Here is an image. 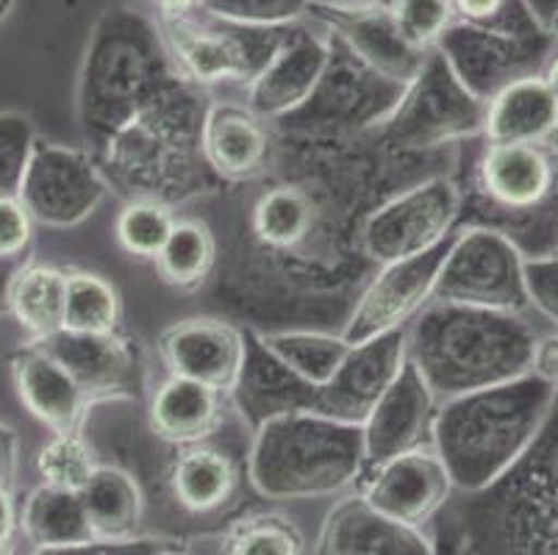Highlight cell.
Returning a JSON list of instances; mask_svg holds the SVG:
<instances>
[{"instance_id": "47", "label": "cell", "mask_w": 558, "mask_h": 555, "mask_svg": "<svg viewBox=\"0 0 558 555\" xmlns=\"http://www.w3.org/2000/svg\"><path fill=\"white\" fill-rule=\"evenodd\" d=\"M25 555H109V544L104 542L43 544V547H32Z\"/></svg>"}, {"instance_id": "3", "label": "cell", "mask_w": 558, "mask_h": 555, "mask_svg": "<svg viewBox=\"0 0 558 555\" xmlns=\"http://www.w3.org/2000/svg\"><path fill=\"white\" fill-rule=\"evenodd\" d=\"M175 79L159 23L140 9H106L89 34L78 75V120L86 142L109 147Z\"/></svg>"}, {"instance_id": "2", "label": "cell", "mask_w": 558, "mask_h": 555, "mask_svg": "<svg viewBox=\"0 0 558 555\" xmlns=\"http://www.w3.org/2000/svg\"><path fill=\"white\" fill-rule=\"evenodd\" d=\"M558 389L527 373L489 389L439 400L430 447L456 488L484 492L504 481L542 434Z\"/></svg>"}, {"instance_id": "26", "label": "cell", "mask_w": 558, "mask_h": 555, "mask_svg": "<svg viewBox=\"0 0 558 555\" xmlns=\"http://www.w3.org/2000/svg\"><path fill=\"white\" fill-rule=\"evenodd\" d=\"M89 528L104 544H125L142 526V488L131 472L98 464L89 483L78 492Z\"/></svg>"}, {"instance_id": "20", "label": "cell", "mask_w": 558, "mask_h": 555, "mask_svg": "<svg viewBox=\"0 0 558 555\" xmlns=\"http://www.w3.org/2000/svg\"><path fill=\"white\" fill-rule=\"evenodd\" d=\"M484 195L509 212H534L558 190V156L550 145L486 142L478 161Z\"/></svg>"}, {"instance_id": "35", "label": "cell", "mask_w": 558, "mask_h": 555, "mask_svg": "<svg viewBox=\"0 0 558 555\" xmlns=\"http://www.w3.org/2000/svg\"><path fill=\"white\" fill-rule=\"evenodd\" d=\"M175 226V214L167 203L156 197H140V201L125 203L120 217H117V242L129 256L142 262H156Z\"/></svg>"}, {"instance_id": "37", "label": "cell", "mask_w": 558, "mask_h": 555, "mask_svg": "<svg viewBox=\"0 0 558 555\" xmlns=\"http://www.w3.org/2000/svg\"><path fill=\"white\" fill-rule=\"evenodd\" d=\"M314 0H206L203 14L242 28H289L306 23Z\"/></svg>"}, {"instance_id": "29", "label": "cell", "mask_w": 558, "mask_h": 555, "mask_svg": "<svg viewBox=\"0 0 558 555\" xmlns=\"http://www.w3.org/2000/svg\"><path fill=\"white\" fill-rule=\"evenodd\" d=\"M68 269L37 264L34 258L20 267L9 292V317L28 334V342H43L64 325Z\"/></svg>"}, {"instance_id": "30", "label": "cell", "mask_w": 558, "mask_h": 555, "mask_svg": "<svg viewBox=\"0 0 558 555\" xmlns=\"http://www.w3.org/2000/svg\"><path fill=\"white\" fill-rule=\"evenodd\" d=\"M20 531L32 547L98 542L75 492L39 486L20 508Z\"/></svg>"}, {"instance_id": "39", "label": "cell", "mask_w": 558, "mask_h": 555, "mask_svg": "<svg viewBox=\"0 0 558 555\" xmlns=\"http://www.w3.org/2000/svg\"><path fill=\"white\" fill-rule=\"evenodd\" d=\"M395 20L411 45L420 50H434L445 31L456 23V9L450 0H387Z\"/></svg>"}, {"instance_id": "36", "label": "cell", "mask_w": 558, "mask_h": 555, "mask_svg": "<svg viewBox=\"0 0 558 555\" xmlns=\"http://www.w3.org/2000/svg\"><path fill=\"white\" fill-rule=\"evenodd\" d=\"M220 555H303V536L281 514H258L228 533Z\"/></svg>"}, {"instance_id": "18", "label": "cell", "mask_w": 558, "mask_h": 555, "mask_svg": "<svg viewBox=\"0 0 558 555\" xmlns=\"http://www.w3.org/2000/svg\"><path fill=\"white\" fill-rule=\"evenodd\" d=\"M527 461L514 503L517 555H558V397Z\"/></svg>"}, {"instance_id": "12", "label": "cell", "mask_w": 558, "mask_h": 555, "mask_svg": "<svg viewBox=\"0 0 558 555\" xmlns=\"http://www.w3.org/2000/svg\"><path fill=\"white\" fill-rule=\"evenodd\" d=\"M450 242H453V237L430 248V251L420 253V256L380 264L378 275L364 289L362 298L356 300V309L344 323V339L350 345L369 342L375 336L405 328L411 319L417 317L434 300L436 275L442 269Z\"/></svg>"}, {"instance_id": "25", "label": "cell", "mask_w": 558, "mask_h": 555, "mask_svg": "<svg viewBox=\"0 0 558 555\" xmlns=\"http://www.w3.org/2000/svg\"><path fill=\"white\" fill-rule=\"evenodd\" d=\"M222 397L226 395L211 386L181 375H167L165 384L150 395V431L167 445H203L220 427Z\"/></svg>"}, {"instance_id": "24", "label": "cell", "mask_w": 558, "mask_h": 555, "mask_svg": "<svg viewBox=\"0 0 558 555\" xmlns=\"http://www.w3.org/2000/svg\"><path fill=\"white\" fill-rule=\"evenodd\" d=\"M486 142H525L550 145L558 136V100L542 73L511 81L486 100Z\"/></svg>"}, {"instance_id": "6", "label": "cell", "mask_w": 558, "mask_h": 555, "mask_svg": "<svg viewBox=\"0 0 558 555\" xmlns=\"http://www.w3.org/2000/svg\"><path fill=\"white\" fill-rule=\"evenodd\" d=\"M525 253L511 237L492 228L453 233L434 300L489 312H534L525 281Z\"/></svg>"}, {"instance_id": "14", "label": "cell", "mask_w": 558, "mask_h": 555, "mask_svg": "<svg viewBox=\"0 0 558 555\" xmlns=\"http://www.w3.org/2000/svg\"><path fill=\"white\" fill-rule=\"evenodd\" d=\"M409 359V336L405 328L375 336L369 342L353 345L339 373L326 386L312 389L303 411H314L344 425H364L369 411L389 389L400 366Z\"/></svg>"}, {"instance_id": "9", "label": "cell", "mask_w": 558, "mask_h": 555, "mask_svg": "<svg viewBox=\"0 0 558 555\" xmlns=\"http://www.w3.org/2000/svg\"><path fill=\"white\" fill-rule=\"evenodd\" d=\"M436 50L448 59L461 84L481 104L509 86L511 81L536 75L553 56V37L547 31L520 34V31L481 28L456 20Z\"/></svg>"}, {"instance_id": "33", "label": "cell", "mask_w": 558, "mask_h": 555, "mask_svg": "<svg viewBox=\"0 0 558 555\" xmlns=\"http://www.w3.org/2000/svg\"><path fill=\"white\" fill-rule=\"evenodd\" d=\"M314 226V203L301 186H276L264 192L253 208V233L267 248H295L312 233Z\"/></svg>"}, {"instance_id": "16", "label": "cell", "mask_w": 558, "mask_h": 555, "mask_svg": "<svg viewBox=\"0 0 558 555\" xmlns=\"http://www.w3.org/2000/svg\"><path fill=\"white\" fill-rule=\"evenodd\" d=\"M453 488V478L439 453L425 445L375 464L362 495L380 514L403 526L423 528L448 503Z\"/></svg>"}, {"instance_id": "5", "label": "cell", "mask_w": 558, "mask_h": 555, "mask_svg": "<svg viewBox=\"0 0 558 555\" xmlns=\"http://www.w3.org/2000/svg\"><path fill=\"white\" fill-rule=\"evenodd\" d=\"M486 104L461 84L439 50H430L395 104L378 117L380 134L400 150H428L484 134Z\"/></svg>"}, {"instance_id": "22", "label": "cell", "mask_w": 558, "mask_h": 555, "mask_svg": "<svg viewBox=\"0 0 558 555\" xmlns=\"http://www.w3.org/2000/svg\"><path fill=\"white\" fill-rule=\"evenodd\" d=\"M45 350L75 378L84 395L95 403L123 400L136 391V361L120 334H59L43 339Z\"/></svg>"}, {"instance_id": "23", "label": "cell", "mask_w": 558, "mask_h": 555, "mask_svg": "<svg viewBox=\"0 0 558 555\" xmlns=\"http://www.w3.org/2000/svg\"><path fill=\"white\" fill-rule=\"evenodd\" d=\"M203 161L226 181L258 176L270 156V134L262 117L245 104L217 100L201 117L197 131Z\"/></svg>"}, {"instance_id": "50", "label": "cell", "mask_w": 558, "mask_h": 555, "mask_svg": "<svg viewBox=\"0 0 558 555\" xmlns=\"http://www.w3.org/2000/svg\"><path fill=\"white\" fill-rule=\"evenodd\" d=\"M14 7H17V0H0V25L7 23L9 17H12Z\"/></svg>"}, {"instance_id": "4", "label": "cell", "mask_w": 558, "mask_h": 555, "mask_svg": "<svg viewBox=\"0 0 558 555\" xmlns=\"http://www.w3.org/2000/svg\"><path fill=\"white\" fill-rule=\"evenodd\" d=\"M367 467L359 425L314 411L264 417L247 458L253 488L270 500H317L350 488Z\"/></svg>"}, {"instance_id": "41", "label": "cell", "mask_w": 558, "mask_h": 555, "mask_svg": "<svg viewBox=\"0 0 558 555\" xmlns=\"http://www.w3.org/2000/svg\"><path fill=\"white\" fill-rule=\"evenodd\" d=\"M525 281L534 312L558 328V251L525 258Z\"/></svg>"}, {"instance_id": "21", "label": "cell", "mask_w": 558, "mask_h": 555, "mask_svg": "<svg viewBox=\"0 0 558 555\" xmlns=\"http://www.w3.org/2000/svg\"><path fill=\"white\" fill-rule=\"evenodd\" d=\"M12 381L20 403L50 434L81 431L93 400L84 395L73 375L43 345L25 342L12 355Z\"/></svg>"}, {"instance_id": "48", "label": "cell", "mask_w": 558, "mask_h": 555, "mask_svg": "<svg viewBox=\"0 0 558 555\" xmlns=\"http://www.w3.org/2000/svg\"><path fill=\"white\" fill-rule=\"evenodd\" d=\"M28 258H0V317H7L9 314V292H12L14 275L20 273V267H23Z\"/></svg>"}, {"instance_id": "52", "label": "cell", "mask_w": 558, "mask_h": 555, "mask_svg": "<svg viewBox=\"0 0 558 555\" xmlns=\"http://www.w3.org/2000/svg\"><path fill=\"white\" fill-rule=\"evenodd\" d=\"M0 555H12V550H9V544H0Z\"/></svg>"}, {"instance_id": "46", "label": "cell", "mask_w": 558, "mask_h": 555, "mask_svg": "<svg viewBox=\"0 0 558 555\" xmlns=\"http://www.w3.org/2000/svg\"><path fill=\"white\" fill-rule=\"evenodd\" d=\"M17 526H20V511H17V503H14L12 497V488L0 486V544L12 542Z\"/></svg>"}, {"instance_id": "32", "label": "cell", "mask_w": 558, "mask_h": 555, "mask_svg": "<svg viewBox=\"0 0 558 555\" xmlns=\"http://www.w3.org/2000/svg\"><path fill=\"white\" fill-rule=\"evenodd\" d=\"M123 300L114 283L89 269H68L62 330L73 334H117Z\"/></svg>"}, {"instance_id": "34", "label": "cell", "mask_w": 558, "mask_h": 555, "mask_svg": "<svg viewBox=\"0 0 558 555\" xmlns=\"http://www.w3.org/2000/svg\"><path fill=\"white\" fill-rule=\"evenodd\" d=\"M95 470H98V458L81 431L53 434L37 453V475L43 486L78 495Z\"/></svg>"}, {"instance_id": "19", "label": "cell", "mask_w": 558, "mask_h": 555, "mask_svg": "<svg viewBox=\"0 0 558 555\" xmlns=\"http://www.w3.org/2000/svg\"><path fill=\"white\" fill-rule=\"evenodd\" d=\"M314 555H434L423 528L380 514L362 492L333 503L317 533Z\"/></svg>"}, {"instance_id": "40", "label": "cell", "mask_w": 558, "mask_h": 555, "mask_svg": "<svg viewBox=\"0 0 558 555\" xmlns=\"http://www.w3.org/2000/svg\"><path fill=\"white\" fill-rule=\"evenodd\" d=\"M459 23L481 25V28L520 31V34H536L547 31L539 20L531 14L525 0H450Z\"/></svg>"}, {"instance_id": "31", "label": "cell", "mask_w": 558, "mask_h": 555, "mask_svg": "<svg viewBox=\"0 0 558 555\" xmlns=\"http://www.w3.org/2000/svg\"><path fill=\"white\" fill-rule=\"evenodd\" d=\"M215 258L217 242L206 222L175 220L159 258H156V269L167 287L192 292L209 278Z\"/></svg>"}, {"instance_id": "11", "label": "cell", "mask_w": 558, "mask_h": 555, "mask_svg": "<svg viewBox=\"0 0 558 555\" xmlns=\"http://www.w3.org/2000/svg\"><path fill=\"white\" fill-rule=\"evenodd\" d=\"M308 17L339 39L369 73L400 89L423 70L430 53L405 39L387 0H314Z\"/></svg>"}, {"instance_id": "7", "label": "cell", "mask_w": 558, "mask_h": 555, "mask_svg": "<svg viewBox=\"0 0 558 555\" xmlns=\"http://www.w3.org/2000/svg\"><path fill=\"white\" fill-rule=\"evenodd\" d=\"M203 17L156 20L172 70L192 86L251 84L287 34V28H242Z\"/></svg>"}, {"instance_id": "54", "label": "cell", "mask_w": 558, "mask_h": 555, "mask_svg": "<svg viewBox=\"0 0 558 555\" xmlns=\"http://www.w3.org/2000/svg\"><path fill=\"white\" fill-rule=\"evenodd\" d=\"M136 3H150V0H136Z\"/></svg>"}, {"instance_id": "49", "label": "cell", "mask_w": 558, "mask_h": 555, "mask_svg": "<svg viewBox=\"0 0 558 555\" xmlns=\"http://www.w3.org/2000/svg\"><path fill=\"white\" fill-rule=\"evenodd\" d=\"M542 79H545L547 89H550L558 100V53L550 56V61H547L545 70H542Z\"/></svg>"}, {"instance_id": "42", "label": "cell", "mask_w": 558, "mask_h": 555, "mask_svg": "<svg viewBox=\"0 0 558 555\" xmlns=\"http://www.w3.org/2000/svg\"><path fill=\"white\" fill-rule=\"evenodd\" d=\"M34 226L37 222L20 197H0V258H28Z\"/></svg>"}, {"instance_id": "8", "label": "cell", "mask_w": 558, "mask_h": 555, "mask_svg": "<svg viewBox=\"0 0 558 555\" xmlns=\"http://www.w3.org/2000/svg\"><path fill=\"white\" fill-rule=\"evenodd\" d=\"M461 192L450 178L434 176L380 203L362 228L364 253L375 264L420 256L453 237Z\"/></svg>"}, {"instance_id": "27", "label": "cell", "mask_w": 558, "mask_h": 555, "mask_svg": "<svg viewBox=\"0 0 558 555\" xmlns=\"http://www.w3.org/2000/svg\"><path fill=\"white\" fill-rule=\"evenodd\" d=\"M240 486V470L222 450L203 445L181 447L170 467V492L192 514L220 511Z\"/></svg>"}, {"instance_id": "10", "label": "cell", "mask_w": 558, "mask_h": 555, "mask_svg": "<svg viewBox=\"0 0 558 555\" xmlns=\"http://www.w3.org/2000/svg\"><path fill=\"white\" fill-rule=\"evenodd\" d=\"M109 195V181L89 150L37 142L25 170L20 201L37 226L75 228L86 222Z\"/></svg>"}, {"instance_id": "1", "label": "cell", "mask_w": 558, "mask_h": 555, "mask_svg": "<svg viewBox=\"0 0 558 555\" xmlns=\"http://www.w3.org/2000/svg\"><path fill=\"white\" fill-rule=\"evenodd\" d=\"M536 312H489L430 300L405 325L409 361L436 400L489 389L531 373V348L545 325Z\"/></svg>"}, {"instance_id": "51", "label": "cell", "mask_w": 558, "mask_h": 555, "mask_svg": "<svg viewBox=\"0 0 558 555\" xmlns=\"http://www.w3.org/2000/svg\"><path fill=\"white\" fill-rule=\"evenodd\" d=\"M547 34H550L553 43L558 45V12L553 14V20H550V23H547Z\"/></svg>"}, {"instance_id": "38", "label": "cell", "mask_w": 558, "mask_h": 555, "mask_svg": "<svg viewBox=\"0 0 558 555\" xmlns=\"http://www.w3.org/2000/svg\"><path fill=\"white\" fill-rule=\"evenodd\" d=\"M37 142V125L32 117L17 109L0 111V197H20Z\"/></svg>"}, {"instance_id": "53", "label": "cell", "mask_w": 558, "mask_h": 555, "mask_svg": "<svg viewBox=\"0 0 558 555\" xmlns=\"http://www.w3.org/2000/svg\"><path fill=\"white\" fill-rule=\"evenodd\" d=\"M156 555H184V553H175V550H161V553H156Z\"/></svg>"}, {"instance_id": "15", "label": "cell", "mask_w": 558, "mask_h": 555, "mask_svg": "<svg viewBox=\"0 0 558 555\" xmlns=\"http://www.w3.org/2000/svg\"><path fill=\"white\" fill-rule=\"evenodd\" d=\"M167 375L197 381L220 395L240 389L247 366V342L240 328L217 317H190L159 334Z\"/></svg>"}, {"instance_id": "45", "label": "cell", "mask_w": 558, "mask_h": 555, "mask_svg": "<svg viewBox=\"0 0 558 555\" xmlns=\"http://www.w3.org/2000/svg\"><path fill=\"white\" fill-rule=\"evenodd\" d=\"M206 0H150V7L156 9V20L167 23V20H186L203 12Z\"/></svg>"}, {"instance_id": "43", "label": "cell", "mask_w": 558, "mask_h": 555, "mask_svg": "<svg viewBox=\"0 0 558 555\" xmlns=\"http://www.w3.org/2000/svg\"><path fill=\"white\" fill-rule=\"evenodd\" d=\"M531 375L558 389V328L545 325L531 348Z\"/></svg>"}, {"instance_id": "44", "label": "cell", "mask_w": 558, "mask_h": 555, "mask_svg": "<svg viewBox=\"0 0 558 555\" xmlns=\"http://www.w3.org/2000/svg\"><path fill=\"white\" fill-rule=\"evenodd\" d=\"M20 464V439L17 431L7 422H0V486L12 488Z\"/></svg>"}, {"instance_id": "17", "label": "cell", "mask_w": 558, "mask_h": 555, "mask_svg": "<svg viewBox=\"0 0 558 555\" xmlns=\"http://www.w3.org/2000/svg\"><path fill=\"white\" fill-rule=\"evenodd\" d=\"M439 400L420 375V370L405 359L400 373L380 395L375 409L362 425L364 456L367 467L384 464L400 453L430 445V427Z\"/></svg>"}, {"instance_id": "28", "label": "cell", "mask_w": 558, "mask_h": 555, "mask_svg": "<svg viewBox=\"0 0 558 555\" xmlns=\"http://www.w3.org/2000/svg\"><path fill=\"white\" fill-rule=\"evenodd\" d=\"M256 339L267 359L308 389L326 386L353 350L342 334L323 330H270L256 334Z\"/></svg>"}, {"instance_id": "13", "label": "cell", "mask_w": 558, "mask_h": 555, "mask_svg": "<svg viewBox=\"0 0 558 555\" xmlns=\"http://www.w3.org/2000/svg\"><path fill=\"white\" fill-rule=\"evenodd\" d=\"M326 31V28H323ZM333 59V43L326 34H314L308 25H289L281 45L262 73L247 84V109L262 120H278L303 109L323 86Z\"/></svg>"}]
</instances>
